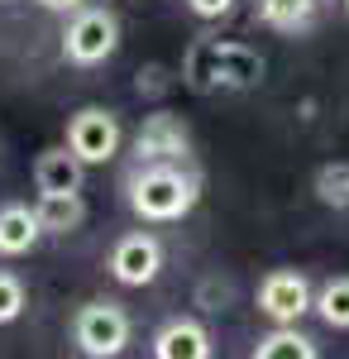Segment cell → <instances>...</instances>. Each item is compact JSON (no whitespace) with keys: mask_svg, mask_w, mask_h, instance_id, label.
Returning <instances> with one entry per match:
<instances>
[{"mask_svg":"<svg viewBox=\"0 0 349 359\" xmlns=\"http://www.w3.org/2000/svg\"><path fill=\"white\" fill-rule=\"evenodd\" d=\"M268 62L254 43L244 39H215L201 34L191 39V48L182 53V86H191L196 96H235V91H254L264 86Z\"/></svg>","mask_w":349,"mask_h":359,"instance_id":"6da1fadb","label":"cell"},{"mask_svg":"<svg viewBox=\"0 0 349 359\" xmlns=\"http://www.w3.org/2000/svg\"><path fill=\"white\" fill-rule=\"evenodd\" d=\"M311 311L321 316L330 331H349V273H335L316 287V302Z\"/></svg>","mask_w":349,"mask_h":359,"instance_id":"9a60e30c","label":"cell"},{"mask_svg":"<svg viewBox=\"0 0 349 359\" xmlns=\"http://www.w3.org/2000/svg\"><path fill=\"white\" fill-rule=\"evenodd\" d=\"M187 10L196 20H225L235 10V0H187Z\"/></svg>","mask_w":349,"mask_h":359,"instance_id":"ac0fdd59","label":"cell"},{"mask_svg":"<svg viewBox=\"0 0 349 359\" xmlns=\"http://www.w3.org/2000/svg\"><path fill=\"white\" fill-rule=\"evenodd\" d=\"M39 225H43V235H72V230H81V221H86V201H81V192L72 196H39Z\"/></svg>","mask_w":349,"mask_h":359,"instance_id":"5bb4252c","label":"cell"},{"mask_svg":"<svg viewBox=\"0 0 349 359\" xmlns=\"http://www.w3.org/2000/svg\"><path fill=\"white\" fill-rule=\"evenodd\" d=\"M34 5H43V10H53V15H77V10H86V0H34Z\"/></svg>","mask_w":349,"mask_h":359,"instance_id":"d6986e66","label":"cell"},{"mask_svg":"<svg viewBox=\"0 0 349 359\" xmlns=\"http://www.w3.org/2000/svg\"><path fill=\"white\" fill-rule=\"evenodd\" d=\"M340 5H345V15H349V0H340Z\"/></svg>","mask_w":349,"mask_h":359,"instance_id":"ffe728a7","label":"cell"},{"mask_svg":"<svg viewBox=\"0 0 349 359\" xmlns=\"http://www.w3.org/2000/svg\"><path fill=\"white\" fill-rule=\"evenodd\" d=\"M311 192H316V201H321V206H330V211H349V163H345V158L316 168Z\"/></svg>","mask_w":349,"mask_h":359,"instance_id":"2e32d148","label":"cell"},{"mask_svg":"<svg viewBox=\"0 0 349 359\" xmlns=\"http://www.w3.org/2000/svg\"><path fill=\"white\" fill-rule=\"evenodd\" d=\"M330 10H335V0H259L254 5V20L264 29H273V34L301 39V34L321 29Z\"/></svg>","mask_w":349,"mask_h":359,"instance_id":"9c48e42d","label":"cell"},{"mask_svg":"<svg viewBox=\"0 0 349 359\" xmlns=\"http://www.w3.org/2000/svg\"><path fill=\"white\" fill-rule=\"evenodd\" d=\"M135 340V316L110 297H91L72 316V345L86 359H120Z\"/></svg>","mask_w":349,"mask_h":359,"instance_id":"3957f363","label":"cell"},{"mask_svg":"<svg viewBox=\"0 0 349 359\" xmlns=\"http://www.w3.org/2000/svg\"><path fill=\"white\" fill-rule=\"evenodd\" d=\"M249 359H321V345L301 326H273L268 335L254 340V355Z\"/></svg>","mask_w":349,"mask_h":359,"instance_id":"4fadbf2b","label":"cell"},{"mask_svg":"<svg viewBox=\"0 0 349 359\" xmlns=\"http://www.w3.org/2000/svg\"><path fill=\"white\" fill-rule=\"evenodd\" d=\"M120 115L106 111V106H81V111L67 115V149L77 154L81 163H110L115 154H120Z\"/></svg>","mask_w":349,"mask_h":359,"instance_id":"5b68a950","label":"cell"},{"mask_svg":"<svg viewBox=\"0 0 349 359\" xmlns=\"http://www.w3.org/2000/svg\"><path fill=\"white\" fill-rule=\"evenodd\" d=\"M25 302H29V287L20 273L0 269V326H15L25 316Z\"/></svg>","mask_w":349,"mask_h":359,"instance_id":"e0dca14e","label":"cell"},{"mask_svg":"<svg viewBox=\"0 0 349 359\" xmlns=\"http://www.w3.org/2000/svg\"><path fill=\"white\" fill-rule=\"evenodd\" d=\"M135 163H187L191 158V130L182 115L172 111H153L139 120L135 130Z\"/></svg>","mask_w":349,"mask_h":359,"instance_id":"52a82bcc","label":"cell"},{"mask_svg":"<svg viewBox=\"0 0 349 359\" xmlns=\"http://www.w3.org/2000/svg\"><path fill=\"white\" fill-rule=\"evenodd\" d=\"M254 302H259V311L273 326H296L311 311V302H316V287H311V278L301 269H273V273H264Z\"/></svg>","mask_w":349,"mask_h":359,"instance_id":"8992f818","label":"cell"},{"mask_svg":"<svg viewBox=\"0 0 349 359\" xmlns=\"http://www.w3.org/2000/svg\"><path fill=\"white\" fill-rule=\"evenodd\" d=\"M81 182H86V163L67 144L43 149L34 158V187H39V196H72V192H81Z\"/></svg>","mask_w":349,"mask_h":359,"instance_id":"8fae6325","label":"cell"},{"mask_svg":"<svg viewBox=\"0 0 349 359\" xmlns=\"http://www.w3.org/2000/svg\"><path fill=\"white\" fill-rule=\"evenodd\" d=\"M153 359H215V340L196 316H167L153 331Z\"/></svg>","mask_w":349,"mask_h":359,"instance_id":"30bf717a","label":"cell"},{"mask_svg":"<svg viewBox=\"0 0 349 359\" xmlns=\"http://www.w3.org/2000/svg\"><path fill=\"white\" fill-rule=\"evenodd\" d=\"M39 240H43L39 211L25 201H5L0 206V259H25L29 249H39Z\"/></svg>","mask_w":349,"mask_h":359,"instance_id":"7c38bea8","label":"cell"},{"mask_svg":"<svg viewBox=\"0 0 349 359\" xmlns=\"http://www.w3.org/2000/svg\"><path fill=\"white\" fill-rule=\"evenodd\" d=\"M0 5H10V0H0Z\"/></svg>","mask_w":349,"mask_h":359,"instance_id":"44dd1931","label":"cell"},{"mask_svg":"<svg viewBox=\"0 0 349 359\" xmlns=\"http://www.w3.org/2000/svg\"><path fill=\"white\" fill-rule=\"evenodd\" d=\"M125 201L139 221L172 225L196 211L201 201V172L191 163H135L125 172Z\"/></svg>","mask_w":349,"mask_h":359,"instance_id":"7a4b0ae2","label":"cell"},{"mask_svg":"<svg viewBox=\"0 0 349 359\" xmlns=\"http://www.w3.org/2000/svg\"><path fill=\"white\" fill-rule=\"evenodd\" d=\"M120 48V20L106 5H86L77 10L67 29H62V57L72 67H101L110 53Z\"/></svg>","mask_w":349,"mask_h":359,"instance_id":"277c9868","label":"cell"},{"mask_svg":"<svg viewBox=\"0 0 349 359\" xmlns=\"http://www.w3.org/2000/svg\"><path fill=\"white\" fill-rule=\"evenodd\" d=\"M163 273V240L149 230H130L110 249V278L120 287H149Z\"/></svg>","mask_w":349,"mask_h":359,"instance_id":"ba28073f","label":"cell"}]
</instances>
